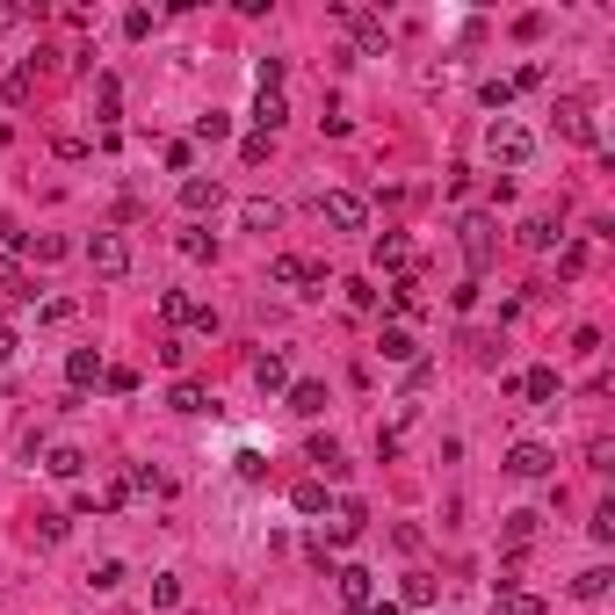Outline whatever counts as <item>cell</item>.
I'll return each mask as SVG.
<instances>
[{
    "label": "cell",
    "mask_w": 615,
    "mask_h": 615,
    "mask_svg": "<svg viewBox=\"0 0 615 615\" xmlns=\"http://www.w3.org/2000/svg\"><path fill=\"white\" fill-rule=\"evenodd\" d=\"M485 152L500 167H529L536 160V131H529V123H514V116H492L485 123Z\"/></svg>",
    "instance_id": "6da1fadb"
},
{
    "label": "cell",
    "mask_w": 615,
    "mask_h": 615,
    "mask_svg": "<svg viewBox=\"0 0 615 615\" xmlns=\"http://www.w3.org/2000/svg\"><path fill=\"white\" fill-rule=\"evenodd\" d=\"M87 268H95L102 283L131 275V239H123V232H95V239H87Z\"/></svg>",
    "instance_id": "7a4b0ae2"
},
{
    "label": "cell",
    "mask_w": 615,
    "mask_h": 615,
    "mask_svg": "<svg viewBox=\"0 0 615 615\" xmlns=\"http://www.w3.org/2000/svg\"><path fill=\"white\" fill-rule=\"evenodd\" d=\"M319 218H326L333 232H362V225H369V203H362L355 189H326V196H319Z\"/></svg>",
    "instance_id": "3957f363"
},
{
    "label": "cell",
    "mask_w": 615,
    "mask_h": 615,
    "mask_svg": "<svg viewBox=\"0 0 615 615\" xmlns=\"http://www.w3.org/2000/svg\"><path fill=\"white\" fill-rule=\"evenodd\" d=\"M456 246H464L471 268H485L492 254H500V225H492V210H471V218H464V239H456Z\"/></svg>",
    "instance_id": "277c9868"
},
{
    "label": "cell",
    "mask_w": 615,
    "mask_h": 615,
    "mask_svg": "<svg viewBox=\"0 0 615 615\" xmlns=\"http://www.w3.org/2000/svg\"><path fill=\"white\" fill-rule=\"evenodd\" d=\"M160 319H167V326H203V333L218 326V312H210V304H196L189 290H167V297H160Z\"/></svg>",
    "instance_id": "5b68a950"
},
{
    "label": "cell",
    "mask_w": 615,
    "mask_h": 615,
    "mask_svg": "<svg viewBox=\"0 0 615 615\" xmlns=\"http://www.w3.org/2000/svg\"><path fill=\"white\" fill-rule=\"evenodd\" d=\"M558 131H565L572 145H601V131H594V109H587V95H565V102H558Z\"/></svg>",
    "instance_id": "8992f818"
},
{
    "label": "cell",
    "mask_w": 615,
    "mask_h": 615,
    "mask_svg": "<svg viewBox=\"0 0 615 615\" xmlns=\"http://www.w3.org/2000/svg\"><path fill=\"white\" fill-rule=\"evenodd\" d=\"M218 203H225L218 174H181V210H189V218H203V210H218Z\"/></svg>",
    "instance_id": "52a82bcc"
},
{
    "label": "cell",
    "mask_w": 615,
    "mask_h": 615,
    "mask_svg": "<svg viewBox=\"0 0 615 615\" xmlns=\"http://www.w3.org/2000/svg\"><path fill=\"white\" fill-rule=\"evenodd\" d=\"M550 464H558V456H550L543 442H514V449H507V471H514V478H550Z\"/></svg>",
    "instance_id": "ba28073f"
},
{
    "label": "cell",
    "mask_w": 615,
    "mask_h": 615,
    "mask_svg": "<svg viewBox=\"0 0 615 615\" xmlns=\"http://www.w3.org/2000/svg\"><path fill=\"white\" fill-rule=\"evenodd\" d=\"M341 22L355 29V44H362L369 58H384V51H391V37H384V22H377V15H362V8H341Z\"/></svg>",
    "instance_id": "9c48e42d"
},
{
    "label": "cell",
    "mask_w": 615,
    "mask_h": 615,
    "mask_svg": "<svg viewBox=\"0 0 615 615\" xmlns=\"http://www.w3.org/2000/svg\"><path fill=\"white\" fill-rule=\"evenodd\" d=\"M333 579H341V601H348V608H369V601H377V572H362V565H341Z\"/></svg>",
    "instance_id": "30bf717a"
},
{
    "label": "cell",
    "mask_w": 615,
    "mask_h": 615,
    "mask_svg": "<svg viewBox=\"0 0 615 615\" xmlns=\"http://www.w3.org/2000/svg\"><path fill=\"white\" fill-rule=\"evenodd\" d=\"M362 529H369V507H362V500H341V507H333V529H326V536H333V543H355Z\"/></svg>",
    "instance_id": "8fae6325"
},
{
    "label": "cell",
    "mask_w": 615,
    "mask_h": 615,
    "mask_svg": "<svg viewBox=\"0 0 615 615\" xmlns=\"http://www.w3.org/2000/svg\"><path fill=\"white\" fill-rule=\"evenodd\" d=\"M44 471H51V478H58V485H80V471H87V456H80V449H73V442H58V449H51V456H44Z\"/></svg>",
    "instance_id": "7c38bea8"
},
{
    "label": "cell",
    "mask_w": 615,
    "mask_h": 615,
    "mask_svg": "<svg viewBox=\"0 0 615 615\" xmlns=\"http://www.w3.org/2000/svg\"><path fill=\"white\" fill-rule=\"evenodd\" d=\"M66 384H73V391L102 384V355H95V348H73V355H66Z\"/></svg>",
    "instance_id": "4fadbf2b"
},
{
    "label": "cell",
    "mask_w": 615,
    "mask_h": 615,
    "mask_svg": "<svg viewBox=\"0 0 615 615\" xmlns=\"http://www.w3.org/2000/svg\"><path fill=\"white\" fill-rule=\"evenodd\" d=\"M514 391L529 398V406H550V398H558V369H529V377H514Z\"/></svg>",
    "instance_id": "5bb4252c"
},
{
    "label": "cell",
    "mask_w": 615,
    "mask_h": 615,
    "mask_svg": "<svg viewBox=\"0 0 615 615\" xmlns=\"http://www.w3.org/2000/svg\"><path fill=\"white\" fill-rule=\"evenodd\" d=\"M29 95H37V66H29V58H22V66H15L8 80H0V102H8V109H22Z\"/></svg>",
    "instance_id": "9a60e30c"
},
{
    "label": "cell",
    "mask_w": 615,
    "mask_h": 615,
    "mask_svg": "<svg viewBox=\"0 0 615 615\" xmlns=\"http://www.w3.org/2000/svg\"><path fill=\"white\" fill-rule=\"evenodd\" d=\"M239 225H246V232H275V225H283V210H275L268 196H246V203H239Z\"/></svg>",
    "instance_id": "2e32d148"
},
{
    "label": "cell",
    "mask_w": 615,
    "mask_h": 615,
    "mask_svg": "<svg viewBox=\"0 0 615 615\" xmlns=\"http://www.w3.org/2000/svg\"><path fill=\"white\" fill-rule=\"evenodd\" d=\"M377 348H384V362H406V369L420 362V341H413L406 326H384V341H377Z\"/></svg>",
    "instance_id": "e0dca14e"
},
{
    "label": "cell",
    "mask_w": 615,
    "mask_h": 615,
    "mask_svg": "<svg viewBox=\"0 0 615 615\" xmlns=\"http://www.w3.org/2000/svg\"><path fill=\"white\" fill-rule=\"evenodd\" d=\"M369 254H377V268H398V275H406V261H413V246H406V232H384L377 246H369Z\"/></svg>",
    "instance_id": "ac0fdd59"
},
{
    "label": "cell",
    "mask_w": 615,
    "mask_h": 615,
    "mask_svg": "<svg viewBox=\"0 0 615 615\" xmlns=\"http://www.w3.org/2000/svg\"><path fill=\"white\" fill-rule=\"evenodd\" d=\"M492 615H543V594H521V587H500V594H492Z\"/></svg>",
    "instance_id": "d6986e66"
},
{
    "label": "cell",
    "mask_w": 615,
    "mask_h": 615,
    "mask_svg": "<svg viewBox=\"0 0 615 615\" xmlns=\"http://www.w3.org/2000/svg\"><path fill=\"white\" fill-rule=\"evenodd\" d=\"M304 456H312L326 478H341V471H348V456H341V442H333V435H312V449H304Z\"/></svg>",
    "instance_id": "ffe728a7"
},
{
    "label": "cell",
    "mask_w": 615,
    "mask_h": 615,
    "mask_svg": "<svg viewBox=\"0 0 615 615\" xmlns=\"http://www.w3.org/2000/svg\"><path fill=\"white\" fill-rule=\"evenodd\" d=\"M254 384H261V391H283V384H290V362L275 355V348H268V355H254Z\"/></svg>",
    "instance_id": "44dd1931"
},
{
    "label": "cell",
    "mask_w": 615,
    "mask_h": 615,
    "mask_svg": "<svg viewBox=\"0 0 615 615\" xmlns=\"http://www.w3.org/2000/svg\"><path fill=\"white\" fill-rule=\"evenodd\" d=\"M254 123H261V138H275V131L290 123V102H283V95H261V102H254Z\"/></svg>",
    "instance_id": "7402d4cb"
},
{
    "label": "cell",
    "mask_w": 615,
    "mask_h": 615,
    "mask_svg": "<svg viewBox=\"0 0 615 615\" xmlns=\"http://www.w3.org/2000/svg\"><path fill=\"white\" fill-rule=\"evenodd\" d=\"M167 406H174V413H210V391H203V384H189V377H181V384L167 391Z\"/></svg>",
    "instance_id": "603a6c76"
},
{
    "label": "cell",
    "mask_w": 615,
    "mask_h": 615,
    "mask_svg": "<svg viewBox=\"0 0 615 615\" xmlns=\"http://www.w3.org/2000/svg\"><path fill=\"white\" fill-rule=\"evenodd\" d=\"M290 413H304V420H312V413H326V384H312V377H304V384H290Z\"/></svg>",
    "instance_id": "cb8c5ba5"
},
{
    "label": "cell",
    "mask_w": 615,
    "mask_h": 615,
    "mask_svg": "<svg viewBox=\"0 0 615 615\" xmlns=\"http://www.w3.org/2000/svg\"><path fill=\"white\" fill-rule=\"evenodd\" d=\"M608 587H615V572H608V565H587V572L572 579V594H579V601H601Z\"/></svg>",
    "instance_id": "d4e9b609"
},
{
    "label": "cell",
    "mask_w": 615,
    "mask_h": 615,
    "mask_svg": "<svg viewBox=\"0 0 615 615\" xmlns=\"http://www.w3.org/2000/svg\"><path fill=\"white\" fill-rule=\"evenodd\" d=\"M521 246H529V254H550V246H558V218H529L521 225Z\"/></svg>",
    "instance_id": "484cf974"
},
{
    "label": "cell",
    "mask_w": 615,
    "mask_h": 615,
    "mask_svg": "<svg viewBox=\"0 0 615 615\" xmlns=\"http://www.w3.org/2000/svg\"><path fill=\"white\" fill-rule=\"evenodd\" d=\"M8 297H37V290H29V268H22V261H0V304H8Z\"/></svg>",
    "instance_id": "4316f807"
},
{
    "label": "cell",
    "mask_w": 615,
    "mask_h": 615,
    "mask_svg": "<svg viewBox=\"0 0 615 615\" xmlns=\"http://www.w3.org/2000/svg\"><path fill=\"white\" fill-rule=\"evenodd\" d=\"M290 507H297V514H326V478H304V485L290 492Z\"/></svg>",
    "instance_id": "83f0119b"
},
{
    "label": "cell",
    "mask_w": 615,
    "mask_h": 615,
    "mask_svg": "<svg viewBox=\"0 0 615 615\" xmlns=\"http://www.w3.org/2000/svg\"><path fill=\"white\" fill-rule=\"evenodd\" d=\"M181 254H189V261H210V254H218V239H210L203 225H189V232H181Z\"/></svg>",
    "instance_id": "f1b7e54d"
},
{
    "label": "cell",
    "mask_w": 615,
    "mask_h": 615,
    "mask_svg": "<svg viewBox=\"0 0 615 615\" xmlns=\"http://www.w3.org/2000/svg\"><path fill=\"white\" fill-rule=\"evenodd\" d=\"M152 608H181V579L174 572H152Z\"/></svg>",
    "instance_id": "f546056e"
},
{
    "label": "cell",
    "mask_w": 615,
    "mask_h": 615,
    "mask_svg": "<svg viewBox=\"0 0 615 615\" xmlns=\"http://www.w3.org/2000/svg\"><path fill=\"white\" fill-rule=\"evenodd\" d=\"M398 601H406V608H427V601H435V579H427V572H406V594H398Z\"/></svg>",
    "instance_id": "4dcf8cb0"
},
{
    "label": "cell",
    "mask_w": 615,
    "mask_h": 615,
    "mask_svg": "<svg viewBox=\"0 0 615 615\" xmlns=\"http://www.w3.org/2000/svg\"><path fill=\"white\" fill-rule=\"evenodd\" d=\"M87 587H95V594H109V587H123V558H102L95 572H87Z\"/></svg>",
    "instance_id": "1f68e13d"
},
{
    "label": "cell",
    "mask_w": 615,
    "mask_h": 615,
    "mask_svg": "<svg viewBox=\"0 0 615 615\" xmlns=\"http://www.w3.org/2000/svg\"><path fill=\"white\" fill-rule=\"evenodd\" d=\"M29 254H37V261L51 268V261H66V254H73V246H66V239H58V232H44V239H29Z\"/></svg>",
    "instance_id": "d6a6232c"
},
{
    "label": "cell",
    "mask_w": 615,
    "mask_h": 615,
    "mask_svg": "<svg viewBox=\"0 0 615 615\" xmlns=\"http://www.w3.org/2000/svg\"><path fill=\"white\" fill-rule=\"evenodd\" d=\"M587 471H615V442H608V435L587 442Z\"/></svg>",
    "instance_id": "836d02e7"
},
{
    "label": "cell",
    "mask_w": 615,
    "mask_h": 615,
    "mask_svg": "<svg viewBox=\"0 0 615 615\" xmlns=\"http://www.w3.org/2000/svg\"><path fill=\"white\" fill-rule=\"evenodd\" d=\"M478 102H485V109H507V102H514V80H485Z\"/></svg>",
    "instance_id": "e575fe53"
},
{
    "label": "cell",
    "mask_w": 615,
    "mask_h": 615,
    "mask_svg": "<svg viewBox=\"0 0 615 615\" xmlns=\"http://www.w3.org/2000/svg\"><path fill=\"white\" fill-rule=\"evenodd\" d=\"M239 478L261 485V478H268V456H261V449H239Z\"/></svg>",
    "instance_id": "d590c367"
},
{
    "label": "cell",
    "mask_w": 615,
    "mask_h": 615,
    "mask_svg": "<svg viewBox=\"0 0 615 615\" xmlns=\"http://www.w3.org/2000/svg\"><path fill=\"white\" fill-rule=\"evenodd\" d=\"M268 275L290 290V283H304V261H297V254H275V268H268Z\"/></svg>",
    "instance_id": "8d00e7d4"
},
{
    "label": "cell",
    "mask_w": 615,
    "mask_h": 615,
    "mask_svg": "<svg viewBox=\"0 0 615 615\" xmlns=\"http://www.w3.org/2000/svg\"><path fill=\"white\" fill-rule=\"evenodd\" d=\"M587 529H594V543H615V507H608V500L594 507V521H587Z\"/></svg>",
    "instance_id": "74e56055"
},
{
    "label": "cell",
    "mask_w": 615,
    "mask_h": 615,
    "mask_svg": "<svg viewBox=\"0 0 615 615\" xmlns=\"http://www.w3.org/2000/svg\"><path fill=\"white\" fill-rule=\"evenodd\" d=\"M66 529H73L66 514H37V536H44V543H66Z\"/></svg>",
    "instance_id": "f35d334b"
},
{
    "label": "cell",
    "mask_w": 615,
    "mask_h": 615,
    "mask_svg": "<svg viewBox=\"0 0 615 615\" xmlns=\"http://www.w3.org/2000/svg\"><path fill=\"white\" fill-rule=\"evenodd\" d=\"M95 102H102V116H116V102H123V87H116V73H102V87H95Z\"/></svg>",
    "instance_id": "ab89813d"
},
{
    "label": "cell",
    "mask_w": 615,
    "mask_h": 615,
    "mask_svg": "<svg viewBox=\"0 0 615 615\" xmlns=\"http://www.w3.org/2000/svg\"><path fill=\"white\" fill-rule=\"evenodd\" d=\"M225 131H232V116H218V109L196 116V138H225Z\"/></svg>",
    "instance_id": "60d3db41"
},
{
    "label": "cell",
    "mask_w": 615,
    "mask_h": 615,
    "mask_svg": "<svg viewBox=\"0 0 615 615\" xmlns=\"http://www.w3.org/2000/svg\"><path fill=\"white\" fill-rule=\"evenodd\" d=\"M268 145H275V138H261V131H254V138L239 145V160H246V167H261V160H268Z\"/></svg>",
    "instance_id": "b9f144b4"
},
{
    "label": "cell",
    "mask_w": 615,
    "mask_h": 615,
    "mask_svg": "<svg viewBox=\"0 0 615 615\" xmlns=\"http://www.w3.org/2000/svg\"><path fill=\"white\" fill-rule=\"evenodd\" d=\"M0 246H22V225L8 218V210H0Z\"/></svg>",
    "instance_id": "7bdbcfd3"
},
{
    "label": "cell",
    "mask_w": 615,
    "mask_h": 615,
    "mask_svg": "<svg viewBox=\"0 0 615 615\" xmlns=\"http://www.w3.org/2000/svg\"><path fill=\"white\" fill-rule=\"evenodd\" d=\"M348 615H398V601H369V608H348Z\"/></svg>",
    "instance_id": "ee69618b"
},
{
    "label": "cell",
    "mask_w": 615,
    "mask_h": 615,
    "mask_svg": "<svg viewBox=\"0 0 615 615\" xmlns=\"http://www.w3.org/2000/svg\"><path fill=\"white\" fill-rule=\"evenodd\" d=\"M15 348H22V341H15V333H8V326H0V362H15Z\"/></svg>",
    "instance_id": "f6af8a7d"
}]
</instances>
